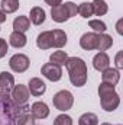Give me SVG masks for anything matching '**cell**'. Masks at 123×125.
<instances>
[{"mask_svg": "<svg viewBox=\"0 0 123 125\" xmlns=\"http://www.w3.org/2000/svg\"><path fill=\"white\" fill-rule=\"evenodd\" d=\"M113 45V38L110 35H107L106 32L104 33H98L97 36V51H107L109 48H112Z\"/></svg>", "mask_w": 123, "mask_h": 125, "instance_id": "obj_19", "label": "cell"}, {"mask_svg": "<svg viewBox=\"0 0 123 125\" xmlns=\"http://www.w3.org/2000/svg\"><path fill=\"white\" fill-rule=\"evenodd\" d=\"M13 125H35L33 116H32L31 112H29V108L28 109H23V111H20L19 114L15 115Z\"/></svg>", "mask_w": 123, "mask_h": 125, "instance_id": "obj_17", "label": "cell"}, {"mask_svg": "<svg viewBox=\"0 0 123 125\" xmlns=\"http://www.w3.org/2000/svg\"><path fill=\"white\" fill-rule=\"evenodd\" d=\"M31 65V60L28 55L22 54V52H18V54H13L9 60V67L12 71L15 73H25Z\"/></svg>", "mask_w": 123, "mask_h": 125, "instance_id": "obj_3", "label": "cell"}, {"mask_svg": "<svg viewBox=\"0 0 123 125\" xmlns=\"http://www.w3.org/2000/svg\"><path fill=\"white\" fill-rule=\"evenodd\" d=\"M29 21H31L33 25H36V26H39V25H42L44 22H45V19H46V13H45V10L41 7V6H33L31 9V12H29Z\"/></svg>", "mask_w": 123, "mask_h": 125, "instance_id": "obj_14", "label": "cell"}, {"mask_svg": "<svg viewBox=\"0 0 123 125\" xmlns=\"http://www.w3.org/2000/svg\"><path fill=\"white\" fill-rule=\"evenodd\" d=\"M117 125H122V124H117Z\"/></svg>", "mask_w": 123, "mask_h": 125, "instance_id": "obj_36", "label": "cell"}, {"mask_svg": "<svg viewBox=\"0 0 123 125\" xmlns=\"http://www.w3.org/2000/svg\"><path fill=\"white\" fill-rule=\"evenodd\" d=\"M67 33L62 31V29H54L52 31V48H62L67 45Z\"/></svg>", "mask_w": 123, "mask_h": 125, "instance_id": "obj_18", "label": "cell"}, {"mask_svg": "<svg viewBox=\"0 0 123 125\" xmlns=\"http://www.w3.org/2000/svg\"><path fill=\"white\" fill-rule=\"evenodd\" d=\"M91 7L93 15H96V16H104L109 12V4L106 3V0H93Z\"/></svg>", "mask_w": 123, "mask_h": 125, "instance_id": "obj_21", "label": "cell"}, {"mask_svg": "<svg viewBox=\"0 0 123 125\" xmlns=\"http://www.w3.org/2000/svg\"><path fill=\"white\" fill-rule=\"evenodd\" d=\"M31 28V21L28 16H16L13 21V31L18 32H25Z\"/></svg>", "mask_w": 123, "mask_h": 125, "instance_id": "obj_20", "label": "cell"}, {"mask_svg": "<svg viewBox=\"0 0 123 125\" xmlns=\"http://www.w3.org/2000/svg\"><path fill=\"white\" fill-rule=\"evenodd\" d=\"M93 67L97 71H103L107 67H110V57L107 55V52L104 51H98L94 57H93Z\"/></svg>", "mask_w": 123, "mask_h": 125, "instance_id": "obj_13", "label": "cell"}, {"mask_svg": "<svg viewBox=\"0 0 123 125\" xmlns=\"http://www.w3.org/2000/svg\"><path fill=\"white\" fill-rule=\"evenodd\" d=\"M28 44V38L23 32H18V31H13L9 36V45H12L13 48H23L25 45Z\"/></svg>", "mask_w": 123, "mask_h": 125, "instance_id": "obj_16", "label": "cell"}, {"mask_svg": "<svg viewBox=\"0 0 123 125\" xmlns=\"http://www.w3.org/2000/svg\"><path fill=\"white\" fill-rule=\"evenodd\" d=\"M45 3H46L48 6L54 7V6H58V4H61V3H62V0H45Z\"/></svg>", "mask_w": 123, "mask_h": 125, "instance_id": "obj_32", "label": "cell"}, {"mask_svg": "<svg viewBox=\"0 0 123 125\" xmlns=\"http://www.w3.org/2000/svg\"><path fill=\"white\" fill-rule=\"evenodd\" d=\"M100 105H101V108H103L106 112H113V111H116V109L119 108V105H120V96H119V93H117L116 90L112 92V93L104 94V96L100 97Z\"/></svg>", "mask_w": 123, "mask_h": 125, "instance_id": "obj_6", "label": "cell"}, {"mask_svg": "<svg viewBox=\"0 0 123 125\" xmlns=\"http://www.w3.org/2000/svg\"><path fill=\"white\" fill-rule=\"evenodd\" d=\"M78 125H98V116L93 112H86L78 118Z\"/></svg>", "mask_w": 123, "mask_h": 125, "instance_id": "obj_23", "label": "cell"}, {"mask_svg": "<svg viewBox=\"0 0 123 125\" xmlns=\"http://www.w3.org/2000/svg\"><path fill=\"white\" fill-rule=\"evenodd\" d=\"M10 97H12V102L16 103V105H26V102L31 97L28 86H25V84H15L12 92H10Z\"/></svg>", "mask_w": 123, "mask_h": 125, "instance_id": "obj_5", "label": "cell"}, {"mask_svg": "<svg viewBox=\"0 0 123 125\" xmlns=\"http://www.w3.org/2000/svg\"><path fill=\"white\" fill-rule=\"evenodd\" d=\"M28 90H29V93L32 96L39 97V96H42L46 92V84H45V82L42 79L32 77V79H29V83H28Z\"/></svg>", "mask_w": 123, "mask_h": 125, "instance_id": "obj_9", "label": "cell"}, {"mask_svg": "<svg viewBox=\"0 0 123 125\" xmlns=\"http://www.w3.org/2000/svg\"><path fill=\"white\" fill-rule=\"evenodd\" d=\"M119 80H120V70L107 67L106 70L101 71V82L103 83H109L112 86H116L119 83Z\"/></svg>", "mask_w": 123, "mask_h": 125, "instance_id": "obj_12", "label": "cell"}, {"mask_svg": "<svg viewBox=\"0 0 123 125\" xmlns=\"http://www.w3.org/2000/svg\"><path fill=\"white\" fill-rule=\"evenodd\" d=\"M78 15L84 19H90L93 16V7H91V3L88 1H83L78 4Z\"/></svg>", "mask_w": 123, "mask_h": 125, "instance_id": "obj_25", "label": "cell"}, {"mask_svg": "<svg viewBox=\"0 0 123 125\" xmlns=\"http://www.w3.org/2000/svg\"><path fill=\"white\" fill-rule=\"evenodd\" d=\"M19 0H1V4H0V7H1V10L6 13V15H9V13H15L18 9H19Z\"/></svg>", "mask_w": 123, "mask_h": 125, "instance_id": "obj_24", "label": "cell"}, {"mask_svg": "<svg viewBox=\"0 0 123 125\" xmlns=\"http://www.w3.org/2000/svg\"><path fill=\"white\" fill-rule=\"evenodd\" d=\"M88 26L96 33H104V32L107 31V25L103 21H100V19H90L88 21Z\"/></svg>", "mask_w": 123, "mask_h": 125, "instance_id": "obj_26", "label": "cell"}, {"mask_svg": "<svg viewBox=\"0 0 123 125\" xmlns=\"http://www.w3.org/2000/svg\"><path fill=\"white\" fill-rule=\"evenodd\" d=\"M67 60H68V54L65 51H61V50L54 51L51 54V57H49V62L57 64V65H65V61Z\"/></svg>", "mask_w": 123, "mask_h": 125, "instance_id": "obj_22", "label": "cell"}, {"mask_svg": "<svg viewBox=\"0 0 123 125\" xmlns=\"http://www.w3.org/2000/svg\"><path fill=\"white\" fill-rule=\"evenodd\" d=\"M36 47L39 50L52 48V31H44L36 36Z\"/></svg>", "mask_w": 123, "mask_h": 125, "instance_id": "obj_15", "label": "cell"}, {"mask_svg": "<svg viewBox=\"0 0 123 125\" xmlns=\"http://www.w3.org/2000/svg\"><path fill=\"white\" fill-rule=\"evenodd\" d=\"M52 103H54L55 109H58L61 112H67L74 105V94L71 93L70 90H60V92H57L54 94Z\"/></svg>", "mask_w": 123, "mask_h": 125, "instance_id": "obj_2", "label": "cell"}, {"mask_svg": "<svg viewBox=\"0 0 123 125\" xmlns=\"http://www.w3.org/2000/svg\"><path fill=\"white\" fill-rule=\"evenodd\" d=\"M97 36H98V33H96V32H86L80 38V47L84 51L96 50L97 48Z\"/></svg>", "mask_w": 123, "mask_h": 125, "instance_id": "obj_11", "label": "cell"}, {"mask_svg": "<svg viewBox=\"0 0 123 125\" xmlns=\"http://www.w3.org/2000/svg\"><path fill=\"white\" fill-rule=\"evenodd\" d=\"M29 112L33 116V119H45L49 116V106L45 102L38 100V102L32 103V106L29 108Z\"/></svg>", "mask_w": 123, "mask_h": 125, "instance_id": "obj_8", "label": "cell"}, {"mask_svg": "<svg viewBox=\"0 0 123 125\" xmlns=\"http://www.w3.org/2000/svg\"><path fill=\"white\" fill-rule=\"evenodd\" d=\"M122 57H123V51H119V52L116 54V57H114V62H116V68H117V70H122L123 68Z\"/></svg>", "mask_w": 123, "mask_h": 125, "instance_id": "obj_31", "label": "cell"}, {"mask_svg": "<svg viewBox=\"0 0 123 125\" xmlns=\"http://www.w3.org/2000/svg\"><path fill=\"white\" fill-rule=\"evenodd\" d=\"M114 90H116L114 86H112V84H109V83H103V82L98 84V89H97L98 97H101V96H104V94H107V93H112V92H114Z\"/></svg>", "mask_w": 123, "mask_h": 125, "instance_id": "obj_27", "label": "cell"}, {"mask_svg": "<svg viewBox=\"0 0 123 125\" xmlns=\"http://www.w3.org/2000/svg\"><path fill=\"white\" fill-rule=\"evenodd\" d=\"M120 25H122V19L117 22V26H116V28H117V33H122V28H120Z\"/></svg>", "mask_w": 123, "mask_h": 125, "instance_id": "obj_34", "label": "cell"}, {"mask_svg": "<svg viewBox=\"0 0 123 125\" xmlns=\"http://www.w3.org/2000/svg\"><path fill=\"white\" fill-rule=\"evenodd\" d=\"M51 18H52V21L57 22V23H64V22H67L68 19H71L65 3H64V4L61 3V4H58V6L51 7Z\"/></svg>", "mask_w": 123, "mask_h": 125, "instance_id": "obj_10", "label": "cell"}, {"mask_svg": "<svg viewBox=\"0 0 123 125\" xmlns=\"http://www.w3.org/2000/svg\"><path fill=\"white\" fill-rule=\"evenodd\" d=\"M9 51V44L4 38H0V58H3Z\"/></svg>", "mask_w": 123, "mask_h": 125, "instance_id": "obj_30", "label": "cell"}, {"mask_svg": "<svg viewBox=\"0 0 123 125\" xmlns=\"http://www.w3.org/2000/svg\"><path fill=\"white\" fill-rule=\"evenodd\" d=\"M15 86V77L9 71H1L0 73V97L9 96L12 89Z\"/></svg>", "mask_w": 123, "mask_h": 125, "instance_id": "obj_7", "label": "cell"}, {"mask_svg": "<svg viewBox=\"0 0 123 125\" xmlns=\"http://www.w3.org/2000/svg\"><path fill=\"white\" fill-rule=\"evenodd\" d=\"M54 125H72V118L67 114H61L54 119Z\"/></svg>", "mask_w": 123, "mask_h": 125, "instance_id": "obj_28", "label": "cell"}, {"mask_svg": "<svg viewBox=\"0 0 123 125\" xmlns=\"http://www.w3.org/2000/svg\"><path fill=\"white\" fill-rule=\"evenodd\" d=\"M0 29H1V28H0Z\"/></svg>", "mask_w": 123, "mask_h": 125, "instance_id": "obj_37", "label": "cell"}, {"mask_svg": "<svg viewBox=\"0 0 123 125\" xmlns=\"http://www.w3.org/2000/svg\"><path fill=\"white\" fill-rule=\"evenodd\" d=\"M6 19H7V15L0 9V25H1V23H4V22H6Z\"/></svg>", "mask_w": 123, "mask_h": 125, "instance_id": "obj_33", "label": "cell"}, {"mask_svg": "<svg viewBox=\"0 0 123 125\" xmlns=\"http://www.w3.org/2000/svg\"><path fill=\"white\" fill-rule=\"evenodd\" d=\"M65 67L68 71V77L72 86L75 87H83L87 83L88 79V70H87V64L83 58L80 57H68V60L65 61Z\"/></svg>", "mask_w": 123, "mask_h": 125, "instance_id": "obj_1", "label": "cell"}, {"mask_svg": "<svg viewBox=\"0 0 123 125\" xmlns=\"http://www.w3.org/2000/svg\"><path fill=\"white\" fill-rule=\"evenodd\" d=\"M41 74L48 79L49 82H60L62 79V68L61 65L52 64V62H45L41 67Z\"/></svg>", "mask_w": 123, "mask_h": 125, "instance_id": "obj_4", "label": "cell"}, {"mask_svg": "<svg viewBox=\"0 0 123 125\" xmlns=\"http://www.w3.org/2000/svg\"><path fill=\"white\" fill-rule=\"evenodd\" d=\"M100 125H113V124H109V122H103V124H100Z\"/></svg>", "mask_w": 123, "mask_h": 125, "instance_id": "obj_35", "label": "cell"}, {"mask_svg": "<svg viewBox=\"0 0 123 125\" xmlns=\"http://www.w3.org/2000/svg\"><path fill=\"white\" fill-rule=\"evenodd\" d=\"M65 6H67V9H68L70 18H74V16H77V13H78V6H77L74 1H67V3H65Z\"/></svg>", "mask_w": 123, "mask_h": 125, "instance_id": "obj_29", "label": "cell"}]
</instances>
